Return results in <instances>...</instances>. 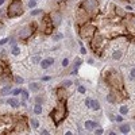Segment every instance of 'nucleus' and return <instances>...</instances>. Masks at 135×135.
<instances>
[{
	"instance_id": "nucleus-46",
	"label": "nucleus",
	"mask_w": 135,
	"mask_h": 135,
	"mask_svg": "<svg viewBox=\"0 0 135 135\" xmlns=\"http://www.w3.org/2000/svg\"><path fill=\"white\" fill-rule=\"evenodd\" d=\"M37 2H38V0H37Z\"/></svg>"
},
{
	"instance_id": "nucleus-20",
	"label": "nucleus",
	"mask_w": 135,
	"mask_h": 135,
	"mask_svg": "<svg viewBox=\"0 0 135 135\" xmlns=\"http://www.w3.org/2000/svg\"><path fill=\"white\" fill-rule=\"evenodd\" d=\"M12 96H18V95H20L22 93V89L20 88H15V89H11V92H10Z\"/></svg>"
},
{
	"instance_id": "nucleus-5",
	"label": "nucleus",
	"mask_w": 135,
	"mask_h": 135,
	"mask_svg": "<svg viewBox=\"0 0 135 135\" xmlns=\"http://www.w3.org/2000/svg\"><path fill=\"white\" fill-rule=\"evenodd\" d=\"M63 116H65V105L61 104V105H58L57 109L53 112V119H54L55 123H58L59 120H62V119H63Z\"/></svg>"
},
{
	"instance_id": "nucleus-16",
	"label": "nucleus",
	"mask_w": 135,
	"mask_h": 135,
	"mask_svg": "<svg viewBox=\"0 0 135 135\" xmlns=\"http://www.w3.org/2000/svg\"><path fill=\"white\" fill-rule=\"evenodd\" d=\"M119 114L123 115V116L127 115V114H128V107H127V105H120V108H119Z\"/></svg>"
},
{
	"instance_id": "nucleus-11",
	"label": "nucleus",
	"mask_w": 135,
	"mask_h": 135,
	"mask_svg": "<svg viewBox=\"0 0 135 135\" xmlns=\"http://www.w3.org/2000/svg\"><path fill=\"white\" fill-rule=\"evenodd\" d=\"M29 89L34 91V92H38V91L41 89V84H39V82H30V84H29Z\"/></svg>"
},
{
	"instance_id": "nucleus-29",
	"label": "nucleus",
	"mask_w": 135,
	"mask_h": 135,
	"mask_svg": "<svg viewBox=\"0 0 135 135\" xmlns=\"http://www.w3.org/2000/svg\"><path fill=\"white\" fill-rule=\"evenodd\" d=\"M41 14H43L42 10H33L31 11V16H37V15H41Z\"/></svg>"
},
{
	"instance_id": "nucleus-8",
	"label": "nucleus",
	"mask_w": 135,
	"mask_h": 135,
	"mask_svg": "<svg viewBox=\"0 0 135 135\" xmlns=\"http://www.w3.org/2000/svg\"><path fill=\"white\" fill-rule=\"evenodd\" d=\"M7 103H8V104L12 107V108H18L19 105H22V104H20V101H19L18 99H16V96H14V97L8 99V100H7Z\"/></svg>"
},
{
	"instance_id": "nucleus-35",
	"label": "nucleus",
	"mask_w": 135,
	"mask_h": 135,
	"mask_svg": "<svg viewBox=\"0 0 135 135\" xmlns=\"http://www.w3.org/2000/svg\"><path fill=\"white\" fill-rule=\"evenodd\" d=\"M35 101H37V103H39V104H42V101H43V97H42V96H37V97H35Z\"/></svg>"
},
{
	"instance_id": "nucleus-32",
	"label": "nucleus",
	"mask_w": 135,
	"mask_h": 135,
	"mask_svg": "<svg viewBox=\"0 0 135 135\" xmlns=\"http://www.w3.org/2000/svg\"><path fill=\"white\" fill-rule=\"evenodd\" d=\"M130 78H131V80H134V78H135V68H132V69L130 70Z\"/></svg>"
},
{
	"instance_id": "nucleus-37",
	"label": "nucleus",
	"mask_w": 135,
	"mask_h": 135,
	"mask_svg": "<svg viewBox=\"0 0 135 135\" xmlns=\"http://www.w3.org/2000/svg\"><path fill=\"white\" fill-rule=\"evenodd\" d=\"M72 84H73V82H72V81H69V80H65V82H63V84H62V85H63V86H70V85H72Z\"/></svg>"
},
{
	"instance_id": "nucleus-7",
	"label": "nucleus",
	"mask_w": 135,
	"mask_h": 135,
	"mask_svg": "<svg viewBox=\"0 0 135 135\" xmlns=\"http://www.w3.org/2000/svg\"><path fill=\"white\" fill-rule=\"evenodd\" d=\"M84 127H85L86 131H93L95 128H97V127H99V123L95 122V120H86L84 123Z\"/></svg>"
},
{
	"instance_id": "nucleus-4",
	"label": "nucleus",
	"mask_w": 135,
	"mask_h": 135,
	"mask_svg": "<svg viewBox=\"0 0 135 135\" xmlns=\"http://www.w3.org/2000/svg\"><path fill=\"white\" fill-rule=\"evenodd\" d=\"M95 31H96V29H95V26H91V25H86V26H82L81 30H80V35L81 38H92Z\"/></svg>"
},
{
	"instance_id": "nucleus-31",
	"label": "nucleus",
	"mask_w": 135,
	"mask_h": 135,
	"mask_svg": "<svg viewBox=\"0 0 135 135\" xmlns=\"http://www.w3.org/2000/svg\"><path fill=\"white\" fill-rule=\"evenodd\" d=\"M93 132L96 134V135H100V134L104 132V130H103V128H99V127H97V128H95V130H93Z\"/></svg>"
},
{
	"instance_id": "nucleus-1",
	"label": "nucleus",
	"mask_w": 135,
	"mask_h": 135,
	"mask_svg": "<svg viewBox=\"0 0 135 135\" xmlns=\"http://www.w3.org/2000/svg\"><path fill=\"white\" fill-rule=\"evenodd\" d=\"M22 14H23V6H22L20 0H14L10 4L8 10H7L8 18H16V16H20Z\"/></svg>"
},
{
	"instance_id": "nucleus-2",
	"label": "nucleus",
	"mask_w": 135,
	"mask_h": 135,
	"mask_svg": "<svg viewBox=\"0 0 135 135\" xmlns=\"http://www.w3.org/2000/svg\"><path fill=\"white\" fill-rule=\"evenodd\" d=\"M82 6V10L86 11L88 14H95L99 8V2L97 0H84L81 3Z\"/></svg>"
},
{
	"instance_id": "nucleus-43",
	"label": "nucleus",
	"mask_w": 135,
	"mask_h": 135,
	"mask_svg": "<svg viewBox=\"0 0 135 135\" xmlns=\"http://www.w3.org/2000/svg\"><path fill=\"white\" fill-rule=\"evenodd\" d=\"M2 15H4V10H0V16H2Z\"/></svg>"
},
{
	"instance_id": "nucleus-12",
	"label": "nucleus",
	"mask_w": 135,
	"mask_h": 135,
	"mask_svg": "<svg viewBox=\"0 0 135 135\" xmlns=\"http://www.w3.org/2000/svg\"><path fill=\"white\" fill-rule=\"evenodd\" d=\"M107 101H108L109 104H115V103H116V96H115L114 92H109L107 95Z\"/></svg>"
},
{
	"instance_id": "nucleus-25",
	"label": "nucleus",
	"mask_w": 135,
	"mask_h": 135,
	"mask_svg": "<svg viewBox=\"0 0 135 135\" xmlns=\"http://www.w3.org/2000/svg\"><path fill=\"white\" fill-rule=\"evenodd\" d=\"M27 7H29V8H35V7H37V0H30L29 2V4H27Z\"/></svg>"
},
{
	"instance_id": "nucleus-28",
	"label": "nucleus",
	"mask_w": 135,
	"mask_h": 135,
	"mask_svg": "<svg viewBox=\"0 0 135 135\" xmlns=\"http://www.w3.org/2000/svg\"><path fill=\"white\" fill-rule=\"evenodd\" d=\"M77 92L78 93H81V95H84L85 92H86V88L84 85H78V88H77Z\"/></svg>"
},
{
	"instance_id": "nucleus-18",
	"label": "nucleus",
	"mask_w": 135,
	"mask_h": 135,
	"mask_svg": "<svg viewBox=\"0 0 135 135\" xmlns=\"http://www.w3.org/2000/svg\"><path fill=\"white\" fill-rule=\"evenodd\" d=\"M51 19H53L54 26H58V23H61V16L59 15H54V16H51Z\"/></svg>"
},
{
	"instance_id": "nucleus-41",
	"label": "nucleus",
	"mask_w": 135,
	"mask_h": 135,
	"mask_svg": "<svg viewBox=\"0 0 135 135\" xmlns=\"http://www.w3.org/2000/svg\"><path fill=\"white\" fill-rule=\"evenodd\" d=\"M126 8L128 10V11H132V7H131V6H126Z\"/></svg>"
},
{
	"instance_id": "nucleus-30",
	"label": "nucleus",
	"mask_w": 135,
	"mask_h": 135,
	"mask_svg": "<svg viewBox=\"0 0 135 135\" xmlns=\"http://www.w3.org/2000/svg\"><path fill=\"white\" fill-rule=\"evenodd\" d=\"M69 62H70L69 58H63V59H62V66H63V68L69 66Z\"/></svg>"
},
{
	"instance_id": "nucleus-15",
	"label": "nucleus",
	"mask_w": 135,
	"mask_h": 135,
	"mask_svg": "<svg viewBox=\"0 0 135 135\" xmlns=\"http://www.w3.org/2000/svg\"><path fill=\"white\" fill-rule=\"evenodd\" d=\"M10 92H11V86L6 85V86H3V88H2V91H0V95H2V96H6V95H8Z\"/></svg>"
},
{
	"instance_id": "nucleus-42",
	"label": "nucleus",
	"mask_w": 135,
	"mask_h": 135,
	"mask_svg": "<svg viewBox=\"0 0 135 135\" xmlns=\"http://www.w3.org/2000/svg\"><path fill=\"white\" fill-rule=\"evenodd\" d=\"M42 134H43V135H47V134H49V131H47V130H43Z\"/></svg>"
},
{
	"instance_id": "nucleus-44",
	"label": "nucleus",
	"mask_w": 135,
	"mask_h": 135,
	"mask_svg": "<svg viewBox=\"0 0 135 135\" xmlns=\"http://www.w3.org/2000/svg\"><path fill=\"white\" fill-rule=\"evenodd\" d=\"M4 4V0H0V6H3Z\"/></svg>"
},
{
	"instance_id": "nucleus-24",
	"label": "nucleus",
	"mask_w": 135,
	"mask_h": 135,
	"mask_svg": "<svg viewBox=\"0 0 135 135\" xmlns=\"http://www.w3.org/2000/svg\"><path fill=\"white\" fill-rule=\"evenodd\" d=\"M50 65H49V62H47V59H42V61H41V68H42V69H47V68H49Z\"/></svg>"
},
{
	"instance_id": "nucleus-40",
	"label": "nucleus",
	"mask_w": 135,
	"mask_h": 135,
	"mask_svg": "<svg viewBox=\"0 0 135 135\" xmlns=\"http://www.w3.org/2000/svg\"><path fill=\"white\" fill-rule=\"evenodd\" d=\"M80 51H81V54H86V50L84 49V47H81V49H80Z\"/></svg>"
},
{
	"instance_id": "nucleus-13",
	"label": "nucleus",
	"mask_w": 135,
	"mask_h": 135,
	"mask_svg": "<svg viewBox=\"0 0 135 135\" xmlns=\"http://www.w3.org/2000/svg\"><path fill=\"white\" fill-rule=\"evenodd\" d=\"M89 108H92L93 111H99L100 109V103L97 100H91V107Z\"/></svg>"
},
{
	"instance_id": "nucleus-27",
	"label": "nucleus",
	"mask_w": 135,
	"mask_h": 135,
	"mask_svg": "<svg viewBox=\"0 0 135 135\" xmlns=\"http://www.w3.org/2000/svg\"><path fill=\"white\" fill-rule=\"evenodd\" d=\"M62 38H63V34H61V33H59V34H55L54 37H53V41L58 42V41H61Z\"/></svg>"
},
{
	"instance_id": "nucleus-23",
	"label": "nucleus",
	"mask_w": 135,
	"mask_h": 135,
	"mask_svg": "<svg viewBox=\"0 0 135 135\" xmlns=\"http://www.w3.org/2000/svg\"><path fill=\"white\" fill-rule=\"evenodd\" d=\"M11 53H12L14 55H19V54H20V49H19V46H14L12 50H11Z\"/></svg>"
},
{
	"instance_id": "nucleus-10",
	"label": "nucleus",
	"mask_w": 135,
	"mask_h": 135,
	"mask_svg": "<svg viewBox=\"0 0 135 135\" xmlns=\"http://www.w3.org/2000/svg\"><path fill=\"white\" fill-rule=\"evenodd\" d=\"M119 131H120V132H123V134H128L130 131H131V127H130V124H120L119 126Z\"/></svg>"
},
{
	"instance_id": "nucleus-9",
	"label": "nucleus",
	"mask_w": 135,
	"mask_h": 135,
	"mask_svg": "<svg viewBox=\"0 0 135 135\" xmlns=\"http://www.w3.org/2000/svg\"><path fill=\"white\" fill-rule=\"evenodd\" d=\"M123 57V50H115L114 53H112V59L114 61H119V59H120Z\"/></svg>"
},
{
	"instance_id": "nucleus-17",
	"label": "nucleus",
	"mask_w": 135,
	"mask_h": 135,
	"mask_svg": "<svg viewBox=\"0 0 135 135\" xmlns=\"http://www.w3.org/2000/svg\"><path fill=\"white\" fill-rule=\"evenodd\" d=\"M30 123H31V127H33V128H38L39 124H41V123H39V120H38V119H35V118L31 119Z\"/></svg>"
},
{
	"instance_id": "nucleus-21",
	"label": "nucleus",
	"mask_w": 135,
	"mask_h": 135,
	"mask_svg": "<svg viewBox=\"0 0 135 135\" xmlns=\"http://www.w3.org/2000/svg\"><path fill=\"white\" fill-rule=\"evenodd\" d=\"M31 61H33V63H41L42 58H41V55H34V57L31 58Z\"/></svg>"
},
{
	"instance_id": "nucleus-6",
	"label": "nucleus",
	"mask_w": 135,
	"mask_h": 135,
	"mask_svg": "<svg viewBox=\"0 0 135 135\" xmlns=\"http://www.w3.org/2000/svg\"><path fill=\"white\" fill-rule=\"evenodd\" d=\"M31 34H33V27L31 26H25V27L20 29V31H19V38H22V39L30 38Z\"/></svg>"
},
{
	"instance_id": "nucleus-3",
	"label": "nucleus",
	"mask_w": 135,
	"mask_h": 135,
	"mask_svg": "<svg viewBox=\"0 0 135 135\" xmlns=\"http://www.w3.org/2000/svg\"><path fill=\"white\" fill-rule=\"evenodd\" d=\"M107 81L109 82L111 85H114L115 88H120L122 86V76L118 72H109V74L107 76Z\"/></svg>"
},
{
	"instance_id": "nucleus-45",
	"label": "nucleus",
	"mask_w": 135,
	"mask_h": 135,
	"mask_svg": "<svg viewBox=\"0 0 135 135\" xmlns=\"http://www.w3.org/2000/svg\"><path fill=\"white\" fill-rule=\"evenodd\" d=\"M134 128H135V124H134Z\"/></svg>"
},
{
	"instance_id": "nucleus-38",
	"label": "nucleus",
	"mask_w": 135,
	"mask_h": 135,
	"mask_svg": "<svg viewBox=\"0 0 135 135\" xmlns=\"http://www.w3.org/2000/svg\"><path fill=\"white\" fill-rule=\"evenodd\" d=\"M91 100H92V99H86L85 100V105L86 107H91Z\"/></svg>"
},
{
	"instance_id": "nucleus-19",
	"label": "nucleus",
	"mask_w": 135,
	"mask_h": 135,
	"mask_svg": "<svg viewBox=\"0 0 135 135\" xmlns=\"http://www.w3.org/2000/svg\"><path fill=\"white\" fill-rule=\"evenodd\" d=\"M85 18H86V16H85V14H82V15H81V14H80V11L77 12V22H78V23H80V22L82 23V22L85 20Z\"/></svg>"
},
{
	"instance_id": "nucleus-34",
	"label": "nucleus",
	"mask_w": 135,
	"mask_h": 135,
	"mask_svg": "<svg viewBox=\"0 0 135 135\" xmlns=\"http://www.w3.org/2000/svg\"><path fill=\"white\" fill-rule=\"evenodd\" d=\"M10 39L8 38H4V39H0V46H3V45H6L7 42H8Z\"/></svg>"
},
{
	"instance_id": "nucleus-14",
	"label": "nucleus",
	"mask_w": 135,
	"mask_h": 135,
	"mask_svg": "<svg viewBox=\"0 0 135 135\" xmlns=\"http://www.w3.org/2000/svg\"><path fill=\"white\" fill-rule=\"evenodd\" d=\"M34 114L35 115H41L42 114V111H43V108H42V104H39V103H37V104L34 105Z\"/></svg>"
},
{
	"instance_id": "nucleus-39",
	"label": "nucleus",
	"mask_w": 135,
	"mask_h": 135,
	"mask_svg": "<svg viewBox=\"0 0 135 135\" xmlns=\"http://www.w3.org/2000/svg\"><path fill=\"white\" fill-rule=\"evenodd\" d=\"M88 63H89V65H93V63H95V59L89 58V59H88Z\"/></svg>"
},
{
	"instance_id": "nucleus-26",
	"label": "nucleus",
	"mask_w": 135,
	"mask_h": 135,
	"mask_svg": "<svg viewBox=\"0 0 135 135\" xmlns=\"http://www.w3.org/2000/svg\"><path fill=\"white\" fill-rule=\"evenodd\" d=\"M15 82H16V84H23V82H25V78L22 76H15Z\"/></svg>"
},
{
	"instance_id": "nucleus-33",
	"label": "nucleus",
	"mask_w": 135,
	"mask_h": 135,
	"mask_svg": "<svg viewBox=\"0 0 135 135\" xmlns=\"http://www.w3.org/2000/svg\"><path fill=\"white\" fill-rule=\"evenodd\" d=\"M115 120L118 123H122L123 122V115H118V116H115Z\"/></svg>"
},
{
	"instance_id": "nucleus-22",
	"label": "nucleus",
	"mask_w": 135,
	"mask_h": 135,
	"mask_svg": "<svg viewBox=\"0 0 135 135\" xmlns=\"http://www.w3.org/2000/svg\"><path fill=\"white\" fill-rule=\"evenodd\" d=\"M22 101H26L27 100V99H29V96H30V95H29V92H27V91H23L22 89Z\"/></svg>"
},
{
	"instance_id": "nucleus-36",
	"label": "nucleus",
	"mask_w": 135,
	"mask_h": 135,
	"mask_svg": "<svg viewBox=\"0 0 135 135\" xmlns=\"http://www.w3.org/2000/svg\"><path fill=\"white\" fill-rule=\"evenodd\" d=\"M46 59H47V62H49V65H53L54 63V58L53 57H47Z\"/></svg>"
}]
</instances>
